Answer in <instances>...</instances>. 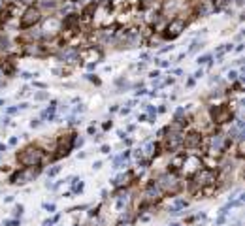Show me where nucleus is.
Listing matches in <instances>:
<instances>
[{
	"mask_svg": "<svg viewBox=\"0 0 245 226\" xmlns=\"http://www.w3.org/2000/svg\"><path fill=\"white\" fill-rule=\"evenodd\" d=\"M211 119H213V123H217V124L230 123V121H232V109H230L226 104L213 106V107H211Z\"/></svg>",
	"mask_w": 245,
	"mask_h": 226,
	"instance_id": "6e6552de",
	"label": "nucleus"
},
{
	"mask_svg": "<svg viewBox=\"0 0 245 226\" xmlns=\"http://www.w3.org/2000/svg\"><path fill=\"white\" fill-rule=\"evenodd\" d=\"M21 213H23V206H17V207H15V215L21 217Z\"/></svg>",
	"mask_w": 245,
	"mask_h": 226,
	"instance_id": "f704fd0d",
	"label": "nucleus"
},
{
	"mask_svg": "<svg viewBox=\"0 0 245 226\" xmlns=\"http://www.w3.org/2000/svg\"><path fill=\"white\" fill-rule=\"evenodd\" d=\"M58 172H60V166H53V168L47 172V175H49V177H53V175H57Z\"/></svg>",
	"mask_w": 245,
	"mask_h": 226,
	"instance_id": "393cba45",
	"label": "nucleus"
},
{
	"mask_svg": "<svg viewBox=\"0 0 245 226\" xmlns=\"http://www.w3.org/2000/svg\"><path fill=\"white\" fill-rule=\"evenodd\" d=\"M4 224H6V226H17L19 223H17V221H6Z\"/></svg>",
	"mask_w": 245,
	"mask_h": 226,
	"instance_id": "c9c22d12",
	"label": "nucleus"
},
{
	"mask_svg": "<svg viewBox=\"0 0 245 226\" xmlns=\"http://www.w3.org/2000/svg\"><path fill=\"white\" fill-rule=\"evenodd\" d=\"M60 58H62V62L74 64V62L79 60V51H77L75 47H68V49H64V51L60 53Z\"/></svg>",
	"mask_w": 245,
	"mask_h": 226,
	"instance_id": "4468645a",
	"label": "nucleus"
},
{
	"mask_svg": "<svg viewBox=\"0 0 245 226\" xmlns=\"http://www.w3.org/2000/svg\"><path fill=\"white\" fill-rule=\"evenodd\" d=\"M25 53H26V55H42L43 49H42L40 43H28V45L25 47Z\"/></svg>",
	"mask_w": 245,
	"mask_h": 226,
	"instance_id": "a211bd4d",
	"label": "nucleus"
},
{
	"mask_svg": "<svg viewBox=\"0 0 245 226\" xmlns=\"http://www.w3.org/2000/svg\"><path fill=\"white\" fill-rule=\"evenodd\" d=\"M30 126H32V128H38V126H40V119H32Z\"/></svg>",
	"mask_w": 245,
	"mask_h": 226,
	"instance_id": "7c9ffc66",
	"label": "nucleus"
},
{
	"mask_svg": "<svg viewBox=\"0 0 245 226\" xmlns=\"http://www.w3.org/2000/svg\"><path fill=\"white\" fill-rule=\"evenodd\" d=\"M174 226H179V224H174Z\"/></svg>",
	"mask_w": 245,
	"mask_h": 226,
	"instance_id": "37998d69",
	"label": "nucleus"
},
{
	"mask_svg": "<svg viewBox=\"0 0 245 226\" xmlns=\"http://www.w3.org/2000/svg\"><path fill=\"white\" fill-rule=\"evenodd\" d=\"M149 75H151L153 79H159V77H160V72H159V70H155V72H151Z\"/></svg>",
	"mask_w": 245,
	"mask_h": 226,
	"instance_id": "c756f323",
	"label": "nucleus"
},
{
	"mask_svg": "<svg viewBox=\"0 0 245 226\" xmlns=\"http://www.w3.org/2000/svg\"><path fill=\"white\" fill-rule=\"evenodd\" d=\"M166 132H168V136H166L164 147H166L170 153H175V151L183 145V134H181V132H172V130H168V128H166Z\"/></svg>",
	"mask_w": 245,
	"mask_h": 226,
	"instance_id": "9d476101",
	"label": "nucleus"
},
{
	"mask_svg": "<svg viewBox=\"0 0 245 226\" xmlns=\"http://www.w3.org/2000/svg\"><path fill=\"white\" fill-rule=\"evenodd\" d=\"M79 57L83 58V60H98V58H102V53L98 51V49H94V47H87V49H83L81 53H79Z\"/></svg>",
	"mask_w": 245,
	"mask_h": 226,
	"instance_id": "2eb2a0df",
	"label": "nucleus"
},
{
	"mask_svg": "<svg viewBox=\"0 0 245 226\" xmlns=\"http://www.w3.org/2000/svg\"><path fill=\"white\" fill-rule=\"evenodd\" d=\"M183 145L187 149H198L202 145V134L200 132H189L183 136Z\"/></svg>",
	"mask_w": 245,
	"mask_h": 226,
	"instance_id": "f8f14e48",
	"label": "nucleus"
},
{
	"mask_svg": "<svg viewBox=\"0 0 245 226\" xmlns=\"http://www.w3.org/2000/svg\"><path fill=\"white\" fill-rule=\"evenodd\" d=\"M9 49V40L6 36H0V51H8Z\"/></svg>",
	"mask_w": 245,
	"mask_h": 226,
	"instance_id": "5701e85b",
	"label": "nucleus"
},
{
	"mask_svg": "<svg viewBox=\"0 0 245 226\" xmlns=\"http://www.w3.org/2000/svg\"><path fill=\"white\" fill-rule=\"evenodd\" d=\"M98 9V4L96 2H91V4H87L85 8H83V11H81V15H83V19H89V17H92V13Z\"/></svg>",
	"mask_w": 245,
	"mask_h": 226,
	"instance_id": "f3484780",
	"label": "nucleus"
},
{
	"mask_svg": "<svg viewBox=\"0 0 245 226\" xmlns=\"http://www.w3.org/2000/svg\"><path fill=\"white\" fill-rule=\"evenodd\" d=\"M6 149H8V147H6V145H4V143H0V153H4V151H6Z\"/></svg>",
	"mask_w": 245,
	"mask_h": 226,
	"instance_id": "a19ab883",
	"label": "nucleus"
},
{
	"mask_svg": "<svg viewBox=\"0 0 245 226\" xmlns=\"http://www.w3.org/2000/svg\"><path fill=\"white\" fill-rule=\"evenodd\" d=\"M60 28H62L60 19H57V17H47L45 23H43V26H42V36H49V38H53L55 34H58Z\"/></svg>",
	"mask_w": 245,
	"mask_h": 226,
	"instance_id": "9b49d317",
	"label": "nucleus"
},
{
	"mask_svg": "<svg viewBox=\"0 0 245 226\" xmlns=\"http://www.w3.org/2000/svg\"><path fill=\"white\" fill-rule=\"evenodd\" d=\"M160 194H162V190H160V187H159V183H157L155 179L149 181L147 187H145V198H147L149 202H157V200L160 198Z\"/></svg>",
	"mask_w": 245,
	"mask_h": 226,
	"instance_id": "ddd939ff",
	"label": "nucleus"
},
{
	"mask_svg": "<svg viewBox=\"0 0 245 226\" xmlns=\"http://www.w3.org/2000/svg\"><path fill=\"white\" fill-rule=\"evenodd\" d=\"M47 98V92H36L34 94V100H45Z\"/></svg>",
	"mask_w": 245,
	"mask_h": 226,
	"instance_id": "bb28decb",
	"label": "nucleus"
},
{
	"mask_svg": "<svg viewBox=\"0 0 245 226\" xmlns=\"http://www.w3.org/2000/svg\"><path fill=\"white\" fill-rule=\"evenodd\" d=\"M74 145H75V134H66V136H62L60 140H58V143H57V158H62V157H66V155H70V151L74 149Z\"/></svg>",
	"mask_w": 245,
	"mask_h": 226,
	"instance_id": "1a4fd4ad",
	"label": "nucleus"
},
{
	"mask_svg": "<svg viewBox=\"0 0 245 226\" xmlns=\"http://www.w3.org/2000/svg\"><path fill=\"white\" fill-rule=\"evenodd\" d=\"M43 160V151L36 145H28L25 147L21 153H17V162L23 164L25 168H30V166H40Z\"/></svg>",
	"mask_w": 245,
	"mask_h": 226,
	"instance_id": "f257e3e1",
	"label": "nucleus"
},
{
	"mask_svg": "<svg viewBox=\"0 0 245 226\" xmlns=\"http://www.w3.org/2000/svg\"><path fill=\"white\" fill-rule=\"evenodd\" d=\"M228 2L230 0H211V8H213V11H223L228 6Z\"/></svg>",
	"mask_w": 245,
	"mask_h": 226,
	"instance_id": "412c9836",
	"label": "nucleus"
},
{
	"mask_svg": "<svg viewBox=\"0 0 245 226\" xmlns=\"http://www.w3.org/2000/svg\"><path fill=\"white\" fill-rule=\"evenodd\" d=\"M225 153V136L221 132H215L208 140V155L209 157H221Z\"/></svg>",
	"mask_w": 245,
	"mask_h": 226,
	"instance_id": "0eeeda50",
	"label": "nucleus"
},
{
	"mask_svg": "<svg viewBox=\"0 0 245 226\" xmlns=\"http://www.w3.org/2000/svg\"><path fill=\"white\" fill-rule=\"evenodd\" d=\"M192 183L189 185V189L192 190V192H196L198 189H202V187H208V185H215L217 183V174L213 172V170H198L194 175H192V179H191Z\"/></svg>",
	"mask_w": 245,
	"mask_h": 226,
	"instance_id": "f03ea898",
	"label": "nucleus"
},
{
	"mask_svg": "<svg viewBox=\"0 0 245 226\" xmlns=\"http://www.w3.org/2000/svg\"><path fill=\"white\" fill-rule=\"evenodd\" d=\"M45 209L51 213V211H55V204H45Z\"/></svg>",
	"mask_w": 245,
	"mask_h": 226,
	"instance_id": "72a5a7b5",
	"label": "nucleus"
},
{
	"mask_svg": "<svg viewBox=\"0 0 245 226\" xmlns=\"http://www.w3.org/2000/svg\"><path fill=\"white\" fill-rule=\"evenodd\" d=\"M200 164H202V166H206V170H213V172L219 168V160H217L215 157H209V155L202 157V158H200Z\"/></svg>",
	"mask_w": 245,
	"mask_h": 226,
	"instance_id": "dca6fc26",
	"label": "nucleus"
},
{
	"mask_svg": "<svg viewBox=\"0 0 245 226\" xmlns=\"http://www.w3.org/2000/svg\"><path fill=\"white\" fill-rule=\"evenodd\" d=\"M185 153H181V155H177V157H174V160H172V172H175V170H181L183 168V162H185Z\"/></svg>",
	"mask_w": 245,
	"mask_h": 226,
	"instance_id": "6ab92c4d",
	"label": "nucleus"
},
{
	"mask_svg": "<svg viewBox=\"0 0 245 226\" xmlns=\"http://www.w3.org/2000/svg\"><path fill=\"white\" fill-rule=\"evenodd\" d=\"M81 190H83V183H79V185L74 187V192H81Z\"/></svg>",
	"mask_w": 245,
	"mask_h": 226,
	"instance_id": "473e14b6",
	"label": "nucleus"
},
{
	"mask_svg": "<svg viewBox=\"0 0 245 226\" xmlns=\"http://www.w3.org/2000/svg\"><path fill=\"white\" fill-rule=\"evenodd\" d=\"M0 26H2V25H0Z\"/></svg>",
	"mask_w": 245,
	"mask_h": 226,
	"instance_id": "c03bdc74",
	"label": "nucleus"
},
{
	"mask_svg": "<svg viewBox=\"0 0 245 226\" xmlns=\"http://www.w3.org/2000/svg\"><path fill=\"white\" fill-rule=\"evenodd\" d=\"M42 21V9L38 8V6H28L25 11H23V15H21V19H19V28H23V30H26V28H32L36 23H40Z\"/></svg>",
	"mask_w": 245,
	"mask_h": 226,
	"instance_id": "20e7f679",
	"label": "nucleus"
},
{
	"mask_svg": "<svg viewBox=\"0 0 245 226\" xmlns=\"http://www.w3.org/2000/svg\"><path fill=\"white\" fill-rule=\"evenodd\" d=\"M183 115H185V109H183V107H179V109L175 111V121H179V119H181Z\"/></svg>",
	"mask_w": 245,
	"mask_h": 226,
	"instance_id": "c85d7f7f",
	"label": "nucleus"
},
{
	"mask_svg": "<svg viewBox=\"0 0 245 226\" xmlns=\"http://www.w3.org/2000/svg\"><path fill=\"white\" fill-rule=\"evenodd\" d=\"M9 145H17V138H15V136H13V138L9 140Z\"/></svg>",
	"mask_w": 245,
	"mask_h": 226,
	"instance_id": "58836bf2",
	"label": "nucleus"
},
{
	"mask_svg": "<svg viewBox=\"0 0 245 226\" xmlns=\"http://www.w3.org/2000/svg\"><path fill=\"white\" fill-rule=\"evenodd\" d=\"M209 60H211V55H204V57L198 58V64H206V62H209Z\"/></svg>",
	"mask_w": 245,
	"mask_h": 226,
	"instance_id": "a878e982",
	"label": "nucleus"
},
{
	"mask_svg": "<svg viewBox=\"0 0 245 226\" xmlns=\"http://www.w3.org/2000/svg\"><path fill=\"white\" fill-rule=\"evenodd\" d=\"M236 4H238V6H243V0H236Z\"/></svg>",
	"mask_w": 245,
	"mask_h": 226,
	"instance_id": "79ce46f5",
	"label": "nucleus"
},
{
	"mask_svg": "<svg viewBox=\"0 0 245 226\" xmlns=\"http://www.w3.org/2000/svg\"><path fill=\"white\" fill-rule=\"evenodd\" d=\"M185 26H187V21H185V19L174 17V19L166 25V28H164V32H162V38H164V40H175V38L185 30Z\"/></svg>",
	"mask_w": 245,
	"mask_h": 226,
	"instance_id": "423d86ee",
	"label": "nucleus"
},
{
	"mask_svg": "<svg viewBox=\"0 0 245 226\" xmlns=\"http://www.w3.org/2000/svg\"><path fill=\"white\" fill-rule=\"evenodd\" d=\"M238 75H240V74H238L236 70H230V74H228V77H230V81H236V79H238Z\"/></svg>",
	"mask_w": 245,
	"mask_h": 226,
	"instance_id": "cd10ccee",
	"label": "nucleus"
},
{
	"mask_svg": "<svg viewBox=\"0 0 245 226\" xmlns=\"http://www.w3.org/2000/svg\"><path fill=\"white\" fill-rule=\"evenodd\" d=\"M17 109H19V107H8V113H9V115H13Z\"/></svg>",
	"mask_w": 245,
	"mask_h": 226,
	"instance_id": "4c0bfd02",
	"label": "nucleus"
},
{
	"mask_svg": "<svg viewBox=\"0 0 245 226\" xmlns=\"http://www.w3.org/2000/svg\"><path fill=\"white\" fill-rule=\"evenodd\" d=\"M108 128H111V121H109V123H104V130H108Z\"/></svg>",
	"mask_w": 245,
	"mask_h": 226,
	"instance_id": "ea45409f",
	"label": "nucleus"
},
{
	"mask_svg": "<svg viewBox=\"0 0 245 226\" xmlns=\"http://www.w3.org/2000/svg\"><path fill=\"white\" fill-rule=\"evenodd\" d=\"M202 75H204V72H202V68H200V70H198V72H196V74H194V77H196V79H198V77H202Z\"/></svg>",
	"mask_w": 245,
	"mask_h": 226,
	"instance_id": "e433bc0d",
	"label": "nucleus"
},
{
	"mask_svg": "<svg viewBox=\"0 0 245 226\" xmlns=\"http://www.w3.org/2000/svg\"><path fill=\"white\" fill-rule=\"evenodd\" d=\"M38 174H40V168H38V166L21 168V170H17V172L9 177V183H13V185H25V183H28V181L36 179V177H38Z\"/></svg>",
	"mask_w": 245,
	"mask_h": 226,
	"instance_id": "39448f33",
	"label": "nucleus"
},
{
	"mask_svg": "<svg viewBox=\"0 0 245 226\" xmlns=\"http://www.w3.org/2000/svg\"><path fill=\"white\" fill-rule=\"evenodd\" d=\"M157 183H159L160 190H162V192H168L170 196H174V194H177V192L181 190V179H179V175H177L175 172H168V174L160 175Z\"/></svg>",
	"mask_w": 245,
	"mask_h": 226,
	"instance_id": "7ed1b4c3",
	"label": "nucleus"
},
{
	"mask_svg": "<svg viewBox=\"0 0 245 226\" xmlns=\"http://www.w3.org/2000/svg\"><path fill=\"white\" fill-rule=\"evenodd\" d=\"M128 179H132V174L128 172V174H123V175H119V177H115L113 179V185L115 187H125L126 183H128Z\"/></svg>",
	"mask_w": 245,
	"mask_h": 226,
	"instance_id": "aec40b11",
	"label": "nucleus"
},
{
	"mask_svg": "<svg viewBox=\"0 0 245 226\" xmlns=\"http://www.w3.org/2000/svg\"><path fill=\"white\" fill-rule=\"evenodd\" d=\"M21 77H23V79H30V77H32V74H30V72H23V74H21Z\"/></svg>",
	"mask_w": 245,
	"mask_h": 226,
	"instance_id": "2f4dec72",
	"label": "nucleus"
},
{
	"mask_svg": "<svg viewBox=\"0 0 245 226\" xmlns=\"http://www.w3.org/2000/svg\"><path fill=\"white\" fill-rule=\"evenodd\" d=\"M200 47H204V41H202V40H196V41H194V43L191 45L189 53H194V51H196V49H200Z\"/></svg>",
	"mask_w": 245,
	"mask_h": 226,
	"instance_id": "b1692460",
	"label": "nucleus"
},
{
	"mask_svg": "<svg viewBox=\"0 0 245 226\" xmlns=\"http://www.w3.org/2000/svg\"><path fill=\"white\" fill-rule=\"evenodd\" d=\"M145 155H149V157L159 155V143H147V147H145Z\"/></svg>",
	"mask_w": 245,
	"mask_h": 226,
	"instance_id": "4be33fe9",
	"label": "nucleus"
}]
</instances>
